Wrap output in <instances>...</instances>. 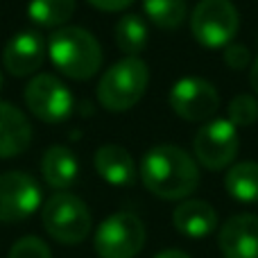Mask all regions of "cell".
<instances>
[{
    "label": "cell",
    "instance_id": "obj_1",
    "mask_svg": "<svg viewBox=\"0 0 258 258\" xmlns=\"http://www.w3.org/2000/svg\"><path fill=\"white\" fill-rule=\"evenodd\" d=\"M141 179L161 200H183L200 186L197 161L177 145H154L141 161Z\"/></svg>",
    "mask_w": 258,
    "mask_h": 258
},
{
    "label": "cell",
    "instance_id": "obj_2",
    "mask_svg": "<svg viewBox=\"0 0 258 258\" xmlns=\"http://www.w3.org/2000/svg\"><path fill=\"white\" fill-rule=\"evenodd\" d=\"M48 57L61 75L86 82L102 68V48L89 30L63 25L50 34Z\"/></svg>",
    "mask_w": 258,
    "mask_h": 258
},
{
    "label": "cell",
    "instance_id": "obj_3",
    "mask_svg": "<svg viewBox=\"0 0 258 258\" xmlns=\"http://www.w3.org/2000/svg\"><path fill=\"white\" fill-rule=\"evenodd\" d=\"M150 84V68L141 57H125L104 71L98 82V102L107 111L122 113L141 102Z\"/></svg>",
    "mask_w": 258,
    "mask_h": 258
},
{
    "label": "cell",
    "instance_id": "obj_4",
    "mask_svg": "<svg viewBox=\"0 0 258 258\" xmlns=\"http://www.w3.org/2000/svg\"><path fill=\"white\" fill-rule=\"evenodd\" d=\"M240 30V14L231 0H200L190 14V32L204 48H227Z\"/></svg>",
    "mask_w": 258,
    "mask_h": 258
},
{
    "label": "cell",
    "instance_id": "obj_5",
    "mask_svg": "<svg viewBox=\"0 0 258 258\" xmlns=\"http://www.w3.org/2000/svg\"><path fill=\"white\" fill-rule=\"evenodd\" d=\"M43 227L61 245H77L91 233V211L77 195L54 192L41 211Z\"/></svg>",
    "mask_w": 258,
    "mask_h": 258
},
{
    "label": "cell",
    "instance_id": "obj_6",
    "mask_svg": "<svg viewBox=\"0 0 258 258\" xmlns=\"http://www.w3.org/2000/svg\"><path fill=\"white\" fill-rule=\"evenodd\" d=\"M197 163L206 170H224L233 163L240 150L238 127L229 118H211L197 129L192 141Z\"/></svg>",
    "mask_w": 258,
    "mask_h": 258
},
{
    "label": "cell",
    "instance_id": "obj_7",
    "mask_svg": "<svg viewBox=\"0 0 258 258\" xmlns=\"http://www.w3.org/2000/svg\"><path fill=\"white\" fill-rule=\"evenodd\" d=\"M95 251L100 258H134L145 245V224L134 213H113L95 231Z\"/></svg>",
    "mask_w": 258,
    "mask_h": 258
},
{
    "label": "cell",
    "instance_id": "obj_8",
    "mask_svg": "<svg viewBox=\"0 0 258 258\" xmlns=\"http://www.w3.org/2000/svg\"><path fill=\"white\" fill-rule=\"evenodd\" d=\"M25 104L41 122L57 125L71 118L75 109L73 93L59 77L50 73H36L25 86Z\"/></svg>",
    "mask_w": 258,
    "mask_h": 258
},
{
    "label": "cell",
    "instance_id": "obj_9",
    "mask_svg": "<svg viewBox=\"0 0 258 258\" xmlns=\"http://www.w3.org/2000/svg\"><path fill=\"white\" fill-rule=\"evenodd\" d=\"M168 102L179 118L188 122H206L218 113L220 93L204 77H181L170 89Z\"/></svg>",
    "mask_w": 258,
    "mask_h": 258
},
{
    "label": "cell",
    "instance_id": "obj_10",
    "mask_svg": "<svg viewBox=\"0 0 258 258\" xmlns=\"http://www.w3.org/2000/svg\"><path fill=\"white\" fill-rule=\"evenodd\" d=\"M41 206V188L27 172L0 174V222L12 224L25 220Z\"/></svg>",
    "mask_w": 258,
    "mask_h": 258
},
{
    "label": "cell",
    "instance_id": "obj_11",
    "mask_svg": "<svg viewBox=\"0 0 258 258\" xmlns=\"http://www.w3.org/2000/svg\"><path fill=\"white\" fill-rule=\"evenodd\" d=\"M45 54H48V48L39 32L25 30L7 41L3 50V66L14 77H30L41 71Z\"/></svg>",
    "mask_w": 258,
    "mask_h": 258
},
{
    "label": "cell",
    "instance_id": "obj_12",
    "mask_svg": "<svg viewBox=\"0 0 258 258\" xmlns=\"http://www.w3.org/2000/svg\"><path fill=\"white\" fill-rule=\"evenodd\" d=\"M220 251L224 258H258V215L229 218L220 229Z\"/></svg>",
    "mask_w": 258,
    "mask_h": 258
},
{
    "label": "cell",
    "instance_id": "obj_13",
    "mask_svg": "<svg viewBox=\"0 0 258 258\" xmlns=\"http://www.w3.org/2000/svg\"><path fill=\"white\" fill-rule=\"evenodd\" d=\"M32 143V125L21 109L0 100V159H12Z\"/></svg>",
    "mask_w": 258,
    "mask_h": 258
},
{
    "label": "cell",
    "instance_id": "obj_14",
    "mask_svg": "<svg viewBox=\"0 0 258 258\" xmlns=\"http://www.w3.org/2000/svg\"><path fill=\"white\" fill-rule=\"evenodd\" d=\"M41 174L50 188L63 192L77 181L80 161H77L75 152L68 150L66 145H52L41 156Z\"/></svg>",
    "mask_w": 258,
    "mask_h": 258
},
{
    "label": "cell",
    "instance_id": "obj_15",
    "mask_svg": "<svg viewBox=\"0 0 258 258\" xmlns=\"http://www.w3.org/2000/svg\"><path fill=\"white\" fill-rule=\"evenodd\" d=\"M174 229L188 238H204L218 227V213L204 200H183L172 213Z\"/></svg>",
    "mask_w": 258,
    "mask_h": 258
},
{
    "label": "cell",
    "instance_id": "obj_16",
    "mask_svg": "<svg viewBox=\"0 0 258 258\" xmlns=\"http://www.w3.org/2000/svg\"><path fill=\"white\" fill-rule=\"evenodd\" d=\"M93 163H95L98 174L107 183H111V186H129L136 179L134 159L122 145L107 143V145L98 147Z\"/></svg>",
    "mask_w": 258,
    "mask_h": 258
},
{
    "label": "cell",
    "instance_id": "obj_17",
    "mask_svg": "<svg viewBox=\"0 0 258 258\" xmlns=\"http://www.w3.org/2000/svg\"><path fill=\"white\" fill-rule=\"evenodd\" d=\"M227 192L238 202L254 204L258 202V163L256 161H242L229 168L224 177Z\"/></svg>",
    "mask_w": 258,
    "mask_h": 258
},
{
    "label": "cell",
    "instance_id": "obj_18",
    "mask_svg": "<svg viewBox=\"0 0 258 258\" xmlns=\"http://www.w3.org/2000/svg\"><path fill=\"white\" fill-rule=\"evenodd\" d=\"M77 9L75 0H30L27 16L39 27H63Z\"/></svg>",
    "mask_w": 258,
    "mask_h": 258
},
{
    "label": "cell",
    "instance_id": "obj_19",
    "mask_svg": "<svg viewBox=\"0 0 258 258\" xmlns=\"http://www.w3.org/2000/svg\"><path fill=\"white\" fill-rule=\"evenodd\" d=\"M147 41V25L138 14H125L116 23V45L125 57H138L145 50Z\"/></svg>",
    "mask_w": 258,
    "mask_h": 258
},
{
    "label": "cell",
    "instance_id": "obj_20",
    "mask_svg": "<svg viewBox=\"0 0 258 258\" xmlns=\"http://www.w3.org/2000/svg\"><path fill=\"white\" fill-rule=\"evenodd\" d=\"M143 9L161 30H177L188 16L186 0H143Z\"/></svg>",
    "mask_w": 258,
    "mask_h": 258
},
{
    "label": "cell",
    "instance_id": "obj_21",
    "mask_svg": "<svg viewBox=\"0 0 258 258\" xmlns=\"http://www.w3.org/2000/svg\"><path fill=\"white\" fill-rule=\"evenodd\" d=\"M229 120L236 127H251L258 120V100L254 95H236L229 102Z\"/></svg>",
    "mask_w": 258,
    "mask_h": 258
},
{
    "label": "cell",
    "instance_id": "obj_22",
    "mask_svg": "<svg viewBox=\"0 0 258 258\" xmlns=\"http://www.w3.org/2000/svg\"><path fill=\"white\" fill-rule=\"evenodd\" d=\"M7 258H52V251H50V247L41 238L25 236L14 242Z\"/></svg>",
    "mask_w": 258,
    "mask_h": 258
},
{
    "label": "cell",
    "instance_id": "obj_23",
    "mask_svg": "<svg viewBox=\"0 0 258 258\" xmlns=\"http://www.w3.org/2000/svg\"><path fill=\"white\" fill-rule=\"evenodd\" d=\"M222 54H224V63L231 71H245L247 66H251V52L242 43H229Z\"/></svg>",
    "mask_w": 258,
    "mask_h": 258
},
{
    "label": "cell",
    "instance_id": "obj_24",
    "mask_svg": "<svg viewBox=\"0 0 258 258\" xmlns=\"http://www.w3.org/2000/svg\"><path fill=\"white\" fill-rule=\"evenodd\" d=\"M86 3L98 7V9H102V12H122V9H127L129 5L134 3V0H86Z\"/></svg>",
    "mask_w": 258,
    "mask_h": 258
},
{
    "label": "cell",
    "instance_id": "obj_25",
    "mask_svg": "<svg viewBox=\"0 0 258 258\" xmlns=\"http://www.w3.org/2000/svg\"><path fill=\"white\" fill-rule=\"evenodd\" d=\"M249 84L254 89V93L258 95V57L251 61V71H249Z\"/></svg>",
    "mask_w": 258,
    "mask_h": 258
},
{
    "label": "cell",
    "instance_id": "obj_26",
    "mask_svg": "<svg viewBox=\"0 0 258 258\" xmlns=\"http://www.w3.org/2000/svg\"><path fill=\"white\" fill-rule=\"evenodd\" d=\"M154 258H190V256L179 249H165V251H161V254H156Z\"/></svg>",
    "mask_w": 258,
    "mask_h": 258
},
{
    "label": "cell",
    "instance_id": "obj_27",
    "mask_svg": "<svg viewBox=\"0 0 258 258\" xmlns=\"http://www.w3.org/2000/svg\"><path fill=\"white\" fill-rule=\"evenodd\" d=\"M0 89H3V73H0Z\"/></svg>",
    "mask_w": 258,
    "mask_h": 258
}]
</instances>
